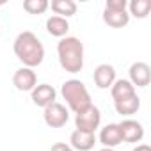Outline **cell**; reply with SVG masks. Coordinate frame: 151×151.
<instances>
[{
  "instance_id": "1",
  "label": "cell",
  "mask_w": 151,
  "mask_h": 151,
  "mask_svg": "<svg viewBox=\"0 0 151 151\" xmlns=\"http://www.w3.org/2000/svg\"><path fill=\"white\" fill-rule=\"evenodd\" d=\"M13 50H14V55L23 62V66L30 69L39 66L45 59V46L39 41V37L30 30L20 32L16 36Z\"/></svg>"
},
{
  "instance_id": "2",
  "label": "cell",
  "mask_w": 151,
  "mask_h": 151,
  "mask_svg": "<svg viewBox=\"0 0 151 151\" xmlns=\"http://www.w3.org/2000/svg\"><path fill=\"white\" fill-rule=\"evenodd\" d=\"M59 64L64 71L75 75L80 73L84 68V45L78 37L66 36L57 43Z\"/></svg>"
},
{
  "instance_id": "3",
  "label": "cell",
  "mask_w": 151,
  "mask_h": 151,
  "mask_svg": "<svg viewBox=\"0 0 151 151\" xmlns=\"http://www.w3.org/2000/svg\"><path fill=\"white\" fill-rule=\"evenodd\" d=\"M60 94L66 100L69 110H73L75 114L91 105V94H89L86 84L77 80V78L66 80L62 84V87H60Z\"/></svg>"
},
{
  "instance_id": "4",
  "label": "cell",
  "mask_w": 151,
  "mask_h": 151,
  "mask_svg": "<svg viewBox=\"0 0 151 151\" xmlns=\"http://www.w3.org/2000/svg\"><path fill=\"white\" fill-rule=\"evenodd\" d=\"M100 123H101V112L93 103L75 114V126H77V130L94 133L96 128H100Z\"/></svg>"
},
{
  "instance_id": "5",
  "label": "cell",
  "mask_w": 151,
  "mask_h": 151,
  "mask_svg": "<svg viewBox=\"0 0 151 151\" xmlns=\"http://www.w3.org/2000/svg\"><path fill=\"white\" fill-rule=\"evenodd\" d=\"M43 119H45V123H46L50 128H62V126L69 121V112H68V109H66L62 103L53 101L52 105L45 107Z\"/></svg>"
},
{
  "instance_id": "6",
  "label": "cell",
  "mask_w": 151,
  "mask_h": 151,
  "mask_svg": "<svg viewBox=\"0 0 151 151\" xmlns=\"http://www.w3.org/2000/svg\"><path fill=\"white\" fill-rule=\"evenodd\" d=\"M13 86L22 91V93H27V91H32L36 86H37V77H36V71L30 69V68H20L14 71L13 75Z\"/></svg>"
},
{
  "instance_id": "7",
  "label": "cell",
  "mask_w": 151,
  "mask_h": 151,
  "mask_svg": "<svg viewBox=\"0 0 151 151\" xmlns=\"http://www.w3.org/2000/svg\"><path fill=\"white\" fill-rule=\"evenodd\" d=\"M117 126L123 142H140L144 137V128L135 119H123L121 123H117Z\"/></svg>"
},
{
  "instance_id": "8",
  "label": "cell",
  "mask_w": 151,
  "mask_h": 151,
  "mask_svg": "<svg viewBox=\"0 0 151 151\" xmlns=\"http://www.w3.org/2000/svg\"><path fill=\"white\" fill-rule=\"evenodd\" d=\"M128 73H130V84L133 87H147L151 82V68L146 62H133Z\"/></svg>"
},
{
  "instance_id": "9",
  "label": "cell",
  "mask_w": 151,
  "mask_h": 151,
  "mask_svg": "<svg viewBox=\"0 0 151 151\" xmlns=\"http://www.w3.org/2000/svg\"><path fill=\"white\" fill-rule=\"evenodd\" d=\"M30 96H32L34 105L45 109V107H48V105H52V103L55 101L57 91H55L50 84H39V86H36V87L30 91Z\"/></svg>"
},
{
  "instance_id": "10",
  "label": "cell",
  "mask_w": 151,
  "mask_h": 151,
  "mask_svg": "<svg viewBox=\"0 0 151 151\" xmlns=\"http://www.w3.org/2000/svg\"><path fill=\"white\" fill-rule=\"evenodd\" d=\"M93 78H94L96 87H100V89H109V87H112V84L116 82V69H114V66H110V64H100V66H96V69H94Z\"/></svg>"
},
{
  "instance_id": "11",
  "label": "cell",
  "mask_w": 151,
  "mask_h": 151,
  "mask_svg": "<svg viewBox=\"0 0 151 151\" xmlns=\"http://www.w3.org/2000/svg\"><path fill=\"white\" fill-rule=\"evenodd\" d=\"M71 149L77 151H91L96 144V135L91 132H82V130H75L69 137Z\"/></svg>"
},
{
  "instance_id": "12",
  "label": "cell",
  "mask_w": 151,
  "mask_h": 151,
  "mask_svg": "<svg viewBox=\"0 0 151 151\" xmlns=\"http://www.w3.org/2000/svg\"><path fill=\"white\" fill-rule=\"evenodd\" d=\"M100 142L103 144V147H110V149H114L116 146H119L123 142L117 123H110V124H107V126L101 128V132H100Z\"/></svg>"
},
{
  "instance_id": "13",
  "label": "cell",
  "mask_w": 151,
  "mask_h": 151,
  "mask_svg": "<svg viewBox=\"0 0 151 151\" xmlns=\"http://www.w3.org/2000/svg\"><path fill=\"white\" fill-rule=\"evenodd\" d=\"M110 94H112V100L114 101H119V100H124V98H130V96H135V87L130 84V80H116L110 87Z\"/></svg>"
},
{
  "instance_id": "14",
  "label": "cell",
  "mask_w": 151,
  "mask_h": 151,
  "mask_svg": "<svg viewBox=\"0 0 151 151\" xmlns=\"http://www.w3.org/2000/svg\"><path fill=\"white\" fill-rule=\"evenodd\" d=\"M103 22L112 29H123L130 22L128 11H107L103 9Z\"/></svg>"
},
{
  "instance_id": "15",
  "label": "cell",
  "mask_w": 151,
  "mask_h": 151,
  "mask_svg": "<svg viewBox=\"0 0 151 151\" xmlns=\"http://www.w3.org/2000/svg\"><path fill=\"white\" fill-rule=\"evenodd\" d=\"M46 30L50 36H55V37H66L68 30H69V23L66 18H60V16H50L46 20Z\"/></svg>"
},
{
  "instance_id": "16",
  "label": "cell",
  "mask_w": 151,
  "mask_h": 151,
  "mask_svg": "<svg viewBox=\"0 0 151 151\" xmlns=\"http://www.w3.org/2000/svg\"><path fill=\"white\" fill-rule=\"evenodd\" d=\"M114 107H116V112L121 114V116H133L140 109V98L135 94V96H130V98L114 101Z\"/></svg>"
},
{
  "instance_id": "17",
  "label": "cell",
  "mask_w": 151,
  "mask_h": 151,
  "mask_svg": "<svg viewBox=\"0 0 151 151\" xmlns=\"http://www.w3.org/2000/svg\"><path fill=\"white\" fill-rule=\"evenodd\" d=\"M52 11L55 13V16L69 18L77 14V4L73 0H52Z\"/></svg>"
},
{
  "instance_id": "18",
  "label": "cell",
  "mask_w": 151,
  "mask_h": 151,
  "mask_svg": "<svg viewBox=\"0 0 151 151\" xmlns=\"http://www.w3.org/2000/svg\"><path fill=\"white\" fill-rule=\"evenodd\" d=\"M128 9H130L128 14H132V16L142 20V18H146V16L149 14V11H151V2H149V0H132V2L128 4Z\"/></svg>"
},
{
  "instance_id": "19",
  "label": "cell",
  "mask_w": 151,
  "mask_h": 151,
  "mask_svg": "<svg viewBox=\"0 0 151 151\" xmlns=\"http://www.w3.org/2000/svg\"><path fill=\"white\" fill-rule=\"evenodd\" d=\"M48 7H50L48 0H25L23 2V9L29 14H43Z\"/></svg>"
},
{
  "instance_id": "20",
  "label": "cell",
  "mask_w": 151,
  "mask_h": 151,
  "mask_svg": "<svg viewBox=\"0 0 151 151\" xmlns=\"http://www.w3.org/2000/svg\"><path fill=\"white\" fill-rule=\"evenodd\" d=\"M126 7H128L126 0H107L105 2L107 11H126Z\"/></svg>"
},
{
  "instance_id": "21",
  "label": "cell",
  "mask_w": 151,
  "mask_h": 151,
  "mask_svg": "<svg viewBox=\"0 0 151 151\" xmlns=\"http://www.w3.org/2000/svg\"><path fill=\"white\" fill-rule=\"evenodd\" d=\"M50 151H73V149H71V146H68V144H64V142H57V144L52 146Z\"/></svg>"
},
{
  "instance_id": "22",
  "label": "cell",
  "mask_w": 151,
  "mask_h": 151,
  "mask_svg": "<svg viewBox=\"0 0 151 151\" xmlns=\"http://www.w3.org/2000/svg\"><path fill=\"white\" fill-rule=\"evenodd\" d=\"M133 151H151V147H149L147 144H139V146H137Z\"/></svg>"
},
{
  "instance_id": "23",
  "label": "cell",
  "mask_w": 151,
  "mask_h": 151,
  "mask_svg": "<svg viewBox=\"0 0 151 151\" xmlns=\"http://www.w3.org/2000/svg\"><path fill=\"white\" fill-rule=\"evenodd\" d=\"M100 151H116V149H110V147H103V149H100Z\"/></svg>"
},
{
  "instance_id": "24",
  "label": "cell",
  "mask_w": 151,
  "mask_h": 151,
  "mask_svg": "<svg viewBox=\"0 0 151 151\" xmlns=\"http://www.w3.org/2000/svg\"><path fill=\"white\" fill-rule=\"evenodd\" d=\"M4 6V0H0V7H2Z\"/></svg>"
}]
</instances>
